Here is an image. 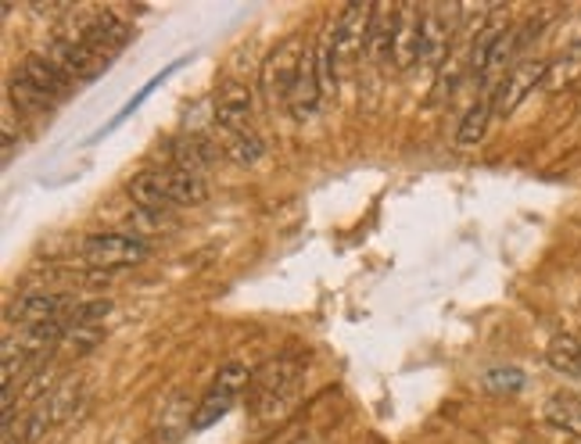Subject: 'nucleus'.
I'll return each mask as SVG.
<instances>
[{
	"mask_svg": "<svg viewBox=\"0 0 581 444\" xmlns=\"http://www.w3.org/2000/svg\"><path fill=\"white\" fill-rule=\"evenodd\" d=\"M316 76H319V94L324 101H330L334 90H338V51H334V29L324 33V40L316 44Z\"/></svg>",
	"mask_w": 581,
	"mask_h": 444,
	"instance_id": "nucleus-25",
	"label": "nucleus"
},
{
	"mask_svg": "<svg viewBox=\"0 0 581 444\" xmlns=\"http://www.w3.org/2000/svg\"><path fill=\"white\" fill-rule=\"evenodd\" d=\"M302 380H305V362L299 355H280V359H269L266 366H258L249 387L252 412L258 419H277L280 412H288Z\"/></svg>",
	"mask_w": 581,
	"mask_h": 444,
	"instance_id": "nucleus-1",
	"label": "nucleus"
},
{
	"mask_svg": "<svg viewBox=\"0 0 581 444\" xmlns=\"http://www.w3.org/2000/svg\"><path fill=\"white\" fill-rule=\"evenodd\" d=\"M47 58H51L72 83L101 79L105 72L111 69V61H116V58H108L101 51H94V47L83 44L80 36H65V33H58L51 40V47H47Z\"/></svg>",
	"mask_w": 581,
	"mask_h": 444,
	"instance_id": "nucleus-4",
	"label": "nucleus"
},
{
	"mask_svg": "<svg viewBox=\"0 0 581 444\" xmlns=\"http://www.w3.org/2000/svg\"><path fill=\"white\" fill-rule=\"evenodd\" d=\"M556 15H560L556 8H538L535 15L524 22V26H517V51H524L531 40H538V36L546 33V26H553V22H556Z\"/></svg>",
	"mask_w": 581,
	"mask_h": 444,
	"instance_id": "nucleus-28",
	"label": "nucleus"
},
{
	"mask_svg": "<svg viewBox=\"0 0 581 444\" xmlns=\"http://www.w3.org/2000/svg\"><path fill=\"white\" fill-rule=\"evenodd\" d=\"M549 61L553 58H524V61H517L510 72H506V79L496 86V90H492V108H496L499 119H510L513 111L524 104V97L535 90V86L546 83Z\"/></svg>",
	"mask_w": 581,
	"mask_h": 444,
	"instance_id": "nucleus-6",
	"label": "nucleus"
},
{
	"mask_svg": "<svg viewBox=\"0 0 581 444\" xmlns=\"http://www.w3.org/2000/svg\"><path fill=\"white\" fill-rule=\"evenodd\" d=\"M319 104H324V94H319V76H316V47H305L299 79H294L291 97H288V111L299 122H308L316 115Z\"/></svg>",
	"mask_w": 581,
	"mask_h": 444,
	"instance_id": "nucleus-13",
	"label": "nucleus"
},
{
	"mask_svg": "<svg viewBox=\"0 0 581 444\" xmlns=\"http://www.w3.org/2000/svg\"><path fill=\"white\" fill-rule=\"evenodd\" d=\"M424 54V8L420 4H399V29H395V51L391 69H413Z\"/></svg>",
	"mask_w": 581,
	"mask_h": 444,
	"instance_id": "nucleus-12",
	"label": "nucleus"
},
{
	"mask_svg": "<svg viewBox=\"0 0 581 444\" xmlns=\"http://www.w3.org/2000/svg\"><path fill=\"white\" fill-rule=\"evenodd\" d=\"M166 176V187H169V201L180 205V208H197L208 201V183L205 176H194V172H183L177 165H166L162 169Z\"/></svg>",
	"mask_w": 581,
	"mask_h": 444,
	"instance_id": "nucleus-17",
	"label": "nucleus"
},
{
	"mask_svg": "<svg viewBox=\"0 0 581 444\" xmlns=\"http://www.w3.org/2000/svg\"><path fill=\"white\" fill-rule=\"evenodd\" d=\"M76 398H80V380L76 377L61 380V384L47 394V398H40L29 409L26 423H22V427H26V441L36 444L51 427L65 423V419L72 416V409H76Z\"/></svg>",
	"mask_w": 581,
	"mask_h": 444,
	"instance_id": "nucleus-9",
	"label": "nucleus"
},
{
	"mask_svg": "<svg viewBox=\"0 0 581 444\" xmlns=\"http://www.w3.org/2000/svg\"><path fill=\"white\" fill-rule=\"evenodd\" d=\"M574 26H578V40H574V44H581V11H578V18H574Z\"/></svg>",
	"mask_w": 581,
	"mask_h": 444,
	"instance_id": "nucleus-32",
	"label": "nucleus"
},
{
	"mask_svg": "<svg viewBox=\"0 0 581 444\" xmlns=\"http://www.w3.org/2000/svg\"><path fill=\"white\" fill-rule=\"evenodd\" d=\"M8 101L15 104L22 115H33V119H44V115H51V111H55L51 97L36 90V86L26 76H19V72L8 79Z\"/></svg>",
	"mask_w": 581,
	"mask_h": 444,
	"instance_id": "nucleus-19",
	"label": "nucleus"
},
{
	"mask_svg": "<svg viewBox=\"0 0 581 444\" xmlns=\"http://www.w3.org/2000/svg\"><path fill=\"white\" fill-rule=\"evenodd\" d=\"M222 155H227L233 165H255L258 158L266 155V144L255 130L222 133Z\"/></svg>",
	"mask_w": 581,
	"mask_h": 444,
	"instance_id": "nucleus-21",
	"label": "nucleus"
},
{
	"mask_svg": "<svg viewBox=\"0 0 581 444\" xmlns=\"http://www.w3.org/2000/svg\"><path fill=\"white\" fill-rule=\"evenodd\" d=\"M374 8L377 4H344L334 18V51L341 58H355L360 51H366L370 40V22H374Z\"/></svg>",
	"mask_w": 581,
	"mask_h": 444,
	"instance_id": "nucleus-11",
	"label": "nucleus"
},
{
	"mask_svg": "<svg viewBox=\"0 0 581 444\" xmlns=\"http://www.w3.org/2000/svg\"><path fill=\"white\" fill-rule=\"evenodd\" d=\"M183 65H187V58H177V61H172V65H169V69H162V72H158V76H155L152 83H147V86H144V90H141L137 97H133V101H126V104H122V111H119V115H116V119H111V122H108V126H105L101 133H111V130H119V126H122V122H126V119L133 115V111H137V108H141V104L147 101V97H152V94L158 90V86H162V83H166V79L172 76V72H180ZM101 133H97V137H101Z\"/></svg>",
	"mask_w": 581,
	"mask_h": 444,
	"instance_id": "nucleus-26",
	"label": "nucleus"
},
{
	"mask_svg": "<svg viewBox=\"0 0 581 444\" xmlns=\"http://www.w3.org/2000/svg\"><path fill=\"white\" fill-rule=\"evenodd\" d=\"M126 194H130V201L141 208V212H152V215H162L166 208L172 205V201H169V187H166L162 169H141V172H133V176L126 180Z\"/></svg>",
	"mask_w": 581,
	"mask_h": 444,
	"instance_id": "nucleus-15",
	"label": "nucleus"
},
{
	"mask_svg": "<svg viewBox=\"0 0 581 444\" xmlns=\"http://www.w3.org/2000/svg\"><path fill=\"white\" fill-rule=\"evenodd\" d=\"M147 251H152V244L133 237V233H119V230H105V233H90V237H83L80 244V258L86 266L94 269H130V266H141Z\"/></svg>",
	"mask_w": 581,
	"mask_h": 444,
	"instance_id": "nucleus-3",
	"label": "nucleus"
},
{
	"mask_svg": "<svg viewBox=\"0 0 581 444\" xmlns=\"http://www.w3.org/2000/svg\"><path fill=\"white\" fill-rule=\"evenodd\" d=\"M252 377H255V369H249L244 362H227V366H222L216 373V380H213V387L205 391V398L194 405L191 434H194V430H208L213 423H219V419L233 409L238 394L252 387Z\"/></svg>",
	"mask_w": 581,
	"mask_h": 444,
	"instance_id": "nucleus-2",
	"label": "nucleus"
},
{
	"mask_svg": "<svg viewBox=\"0 0 581 444\" xmlns=\"http://www.w3.org/2000/svg\"><path fill=\"white\" fill-rule=\"evenodd\" d=\"M395 29H399V4H377L374 22H370V40H366V54L374 65H391Z\"/></svg>",
	"mask_w": 581,
	"mask_h": 444,
	"instance_id": "nucleus-16",
	"label": "nucleus"
},
{
	"mask_svg": "<svg viewBox=\"0 0 581 444\" xmlns=\"http://www.w3.org/2000/svg\"><path fill=\"white\" fill-rule=\"evenodd\" d=\"M19 76H26L36 90L40 94H47L51 101L58 104V101H65V97L76 90V83H72L65 72H61L58 65L47 54H29L26 61L19 65Z\"/></svg>",
	"mask_w": 581,
	"mask_h": 444,
	"instance_id": "nucleus-14",
	"label": "nucleus"
},
{
	"mask_svg": "<svg viewBox=\"0 0 581 444\" xmlns=\"http://www.w3.org/2000/svg\"><path fill=\"white\" fill-rule=\"evenodd\" d=\"M169 155H172V162L169 165H177L183 172H194V176H205V165H208V147L202 137H177L169 147Z\"/></svg>",
	"mask_w": 581,
	"mask_h": 444,
	"instance_id": "nucleus-23",
	"label": "nucleus"
},
{
	"mask_svg": "<svg viewBox=\"0 0 581 444\" xmlns=\"http://www.w3.org/2000/svg\"><path fill=\"white\" fill-rule=\"evenodd\" d=\"M76 308H80L76 294H65V291H33V294H22V298L8 308V319H11V323H22V326L69 323Z\"/></svg>",
	"mask_w": 581,
	"mask_h": 444,
	"instance_id": "nucleus-7",
	"label": "nucleus"
},
{
	"mask_svg": "<svg viewBox=\"0 0 581 444\" xmlns=\"http://www.w3.org/2000/svg\"><path fill=\"white\" fill-rule=\"evenodd\" d=\"M0 444H29L26 427L15 423V416H4V430H0Z\"/></svg>",
	"mask_w": 581,
	"mask_h": 444,
	"instance_id": "nucleus-31",
	"label": "nucleus"
},
{
	"mask_svg": "<svg viewBox=\"0 0 581 444\" xmlns=\"http://www.w3.org/2000/svg\"><path fill=\"white\" fill-rule=\"evenodd\" d=\"M305 47H308L305 36L302 33H291V36H283L274 51L266 54V61H263V90H266L269 101H283V104H288L291 86H294V79H299V65H302Z\"/></svg>",
	"mask_w": 581,
	"mask_h": 444,
	"instance_id": "nucleus-5",
	"label": "nucleus"
},
{
	"mask_svg": "<svg viewBox=\"0 0 581 444\" xmlns=\"http://www.w3.org/2000/svg\"><path fill=\"white\" fill-rule=\"evenodd\" d=\"M546 359L556 373L581 380V341L578 337H553V344L546 348Z\"/></svg>",
	"mask_w": 581,
	"mask_h": 444,
	"instance_id": "nucleus-24",
	"label": "nucleus"
},
{
	"mask_svg": "<svg viewBox=\"0 0 581 444\" xmlns=\"http://www.w3.org/2000/svg\"><path fill=\"white\" fill-rule=\"evenodd\" d=\"M542 416H546V423L553 430L581 437V398L578 394H553V398L546 402V409H542Z\"/></svg>",
	"mask_w": 581,
	"mask_h": 444,
	"instance_id": "nucleus-20",
	"label": "nucleus"
},
{
	"mask_svg": "<svg viewBox=\"0 0 581 444\" xmlns=\"http://www.w3.org/2000/svg\"><path fill=\"white\" fill-rule=\"evenodd\" d=\"M22 140V133L15 126V115L11 111H4V119H0V144H4V165L15 162V147Z\"/></svg>",
	"mask_w": 581,
	"mask_h": 444,
	"instance_id": "nucleus-30",
	"label": "nucleus"
},
{
	"mask_svg": "<svg viewBox=\"0 0 581 444\" xmlns=\"http://www.w3.org/2000/svg\"><path fill=\"white\" fill-rule=\"evenodd\" d=\"M456 29H463V8L456 4H431L424 8V61L427 69H441V61L449 58Z\"/></svg>",
	"mask_w": 581,
	"mask_h": 444,
	"instance_id": "nucleus-8",
	"label": "nucleus"
},
{
	"mask_svg": "<svg viewBox=\"0 0 581 444\" xmlns=\"http://www.w3.org/2000/svg\"><path fill=\"white\" fill-rule=\"evenodd\" d=\"M485 384L492 391H499V394H513V391L524 387V373H521V369H513V366H499V369H488Z\"/></svg>",
	"mask_w": 581,
	"mask_h": 444,
	"instance_id": "nucleus-29",
	"label": "nucleus"
},
{
	"mask_svg": "<svg viewBox=\"0 0 581 444\" xmlns=\"http://www.w3.org/2000/svg\"><path fill=\"white\" fill-rule=\"evenodd\" d=\"M252 111H255V94L249 83L241 79H222L213 94V119L222 133H241L252 130Z\"/></svg>",
	"mask_w": 581,
	"mask_h": 444,
	"instance_id": "nucleus-10",
	"label": "nucleus"
},
{
	"mask_svg": "<svg viewBox=\"0 0 581 444\" xmlns=\"http://www.w3.org/2000/svg\"><path fill=\"white\" fill-rule=\"evenodd\" d=\"M101 337H105V330H101V323H69V330H65V337H61V348H65L69 355H86V351H94L97 344H101Z\"/></svg>",
	"mask_w": 581,
	"mask_h": 444,
	"instance_id": "nucleus-27",
	"label": "nucleus"
},
{
	"mask_svg": "<svg viewBox=\"0 0 581 444\" xmlns=\"http://www.w3.org/2000/svg\"><path fill=\"white\" fill-rule=\"evenodd\" d=\"M581 79V44H571L564 54H556L549 61V72H546V90H564V86H571Z\"/></svg>",
	"mask_w": 581,
	"mask_h": 444,
	"instance_id": "nucleus-22",
	"label": "nucleus"
},
{
	"mask_svg": "<svg viewBox=\"0 0 581 444\" xmlns=\"http://www.w3.org/2000/svg\"><path fill=\"white\" fill-rule=\"evenodd\" d=\"M492 119H496V108H492V94L477 97V101L463 111L460 130H456V144H460V147H477L481 140H485Z\"/></svg>",
	"mask_w": 581,
	"mask_h": 444,
	"instance_id": "nucleus-18",
	"label": "nucleus"
}]
</instances>
